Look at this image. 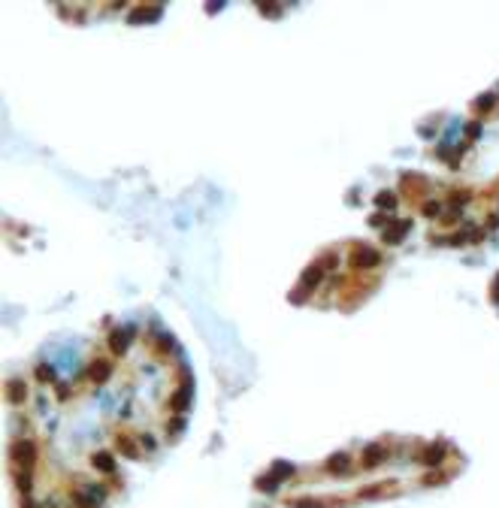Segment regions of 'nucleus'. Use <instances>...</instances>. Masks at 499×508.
<instances>
[{
  "instance_id": "1",
  "label": "nucleus",
  "mask_w": 499,
  "mask_h": 508,
  "mask_svg": "<svg viewBox=\"0 0 499 508\" xmlns=\"http://www.w3.org/2000/svg\"><path fill=\"white\" fill-rule=\"evenodd\" d=\"M354 263H357V266H378V263H381V254H378L375 248L363 245V248H357V254H354Z\"/></svg>"
},
{
  "instance_id": "2",
  "label": "nucleus",
  "mask_w": 499,
  "mask_h": 508,
  "mask_svg": "<svg viewBox=\"0 0 499 508\" xmlns=\"http://www.w3.org/2000/svg\"><path fill=\"white\" fill-rule=\"evenodd\" d=\"M130 336H133V327H127L124 333H121V330H115V333L109 336V348L115 351V354H121V351L127 348V342H130Z\"/></svg>"
},
{
  "instance_id": "3",
  "label": "nucleus",
  "mask_w": 499,
  "mask_h": 508,
  "mask_svg": "<svg viewBox=\"0 0 499 508\" xmlns=\"http://www.w3.org/2000/svg\"><path fill=\"white\" fill-rule=\"evenodd\" d=\"M6 394H9V403H21L27 397V387H24L21 378H9L6 381Z\"/></svg>"
},
{
  "instance_id": "4",
  "label": "nucleus",
  "mask_w": 499,
  "mask_h": 508,
  "mask_svg": "<svg viewBox=\"0 0 499 508\" xmlns=\"http://www.w3.org/2000/svg\"><path fill=\"white\" fill-rule=\"evenodd\" d=\"M12 460L30 466V460H33V445H30V442H15V445H12Z\"/></svg>"
},
{
  "instance_id": "5",
  "label": "nucleus",
  "mask_w": 499,
  "mask_h": 508,
  "mask_svg": "<svg viewBox=\"0 0 499 508\" xmlns=\"http://www.w3.org/2000/svg\"><path fill=\"white\" fill-rule=\"evenodd\" d=\"M321 276H324L321 266H309V269H305V276H302V291H309L312 285H321Z\"/></svg>"
},
{
  "instance_id": "6",
  "label": "nucleus",
  "mask_w": 499,
  "mask_h": 508,
  "mask_svg": "<svg viewBox=\"0 0 499 508\" xmlns=\"http://www.w3.org/2000/svg\"><path fill=\"white\" fill-rule=\"evenodd\" d=\"M109 372H112V366H109V363H103V360H100V363H94V366L88 369L91 381H97V384H103V381L109 378Z\"/></svg>"
},
{
  "instance_id": "7",
  "label": "nucleus",
  "mask_w": 499,
  "mask_h": 508,
  "mask_svg": "<svg viewBox=\"0 0 499 508\" xmlns=\"http://www.w3.org/2000/svg\"><path fill=\"white\" fill-rule=\"evenodd\" d=\"M375 203H378V209H385V212H388V209H397V197H394L391 191H381L378 197H375Z\"/></svg>"
},
{
  "instance_id": "8",
  "label": "nucleus",
  "mask_w": 499,
  "mask_h": 508,
  "mask_svg": "<svg viewBox=\"0 0 499 508\" xmlns=\"http://www.w3.org/2000/svg\"><path fill=\"white\" fill-rule=\"evenodd\" d=\"M94 466L106 469V472H115V460H112L109 454H94Z\"/></svg>"
},
{
  "instance_id": "9",
  "label": "nucleus",
  "mask_w": 499,
  "mask_h": 508,
  "mask_svg": "<svg viewBox=\"0 0 499 508\" xmlns=\"http://www.w3.org/2000/svg\"><path fill=\"white\" fill-rule=\"evenodd\" d=\"M345 466H348V454H333L330 463H327L330 472H336V469H345Z\"/></svg>"
},
{
  "instance_id": "10",
  "label": "nucleus",
  "mask_w": 499,
  "mask_h": 508,
  "mask_svg": "<svg viewBox=\"0 0 499 508\" xmlns=\"http://www.w3.org/2000/svg\"><path fill=\"white\" fill-rule=\"evenodd\" d=\"M188 394H191V390H188V384H185V387L179 390V394L173 397V406H176L179 411H185V408H188Z\"/></svg>"
},
{
  "instance_id": "11",
  "label": "nucleus",
  "mask_w": 499,
  "mask_h": 508,
  "mask_svg": "<svg viewBox=\"0 0 499 508\" xmlns=\"http://www.w3.org/2000/svg\"><path fill=\"white\" fill-rule=\"evenodd\" d=\"M36 378H40V381H55V369L40 363V366H36Z\"/></svg>"
},
{
  "instance_id": "12",
  "label": "nucleus",
  "mask_w": 499,
  "mask_h": 508,
  "mask_svg": "<svg viewBox=\"0 0 499 508\" xmlns=\"http://www.w3.org/2000/svg\"><path fill=\"white\" fill-rule=\"evenodd\" d=\"M276 469H279V472H276L279 478H288V475H294V466H288V463H279Z\"/></svg>"
},
{
  "instance_id": "13",
  "label": "nucleus",
  "mask_w": 499,
  "mask_h": 508,
  "mask_svg": "<svg viewBox=\"0 0 499 508\" xmlns=\"http://www.w3.org/2000/svg\"><path fill=\"white\" fill-rule=\"evenodd\" d=\"M142 445H145V451H155V439H151V436H145Z\"/></svg>"
}]
</instances>
